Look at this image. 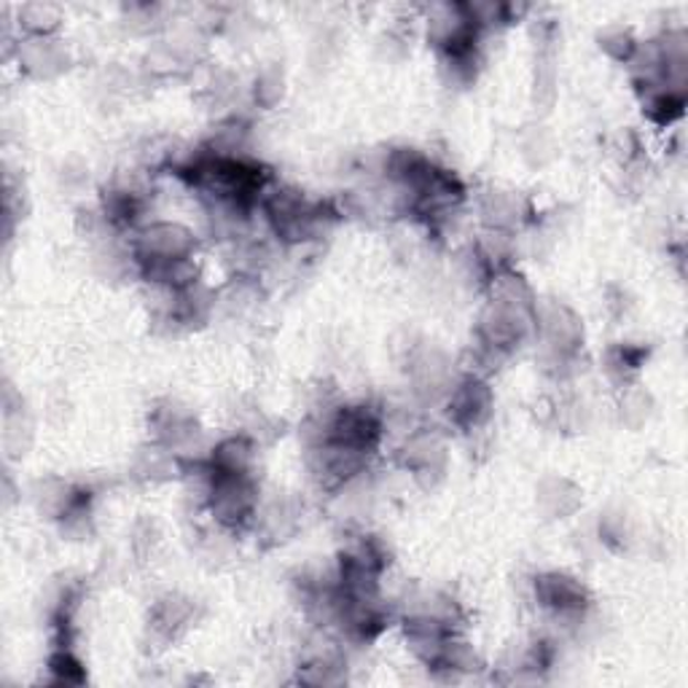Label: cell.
<instances>
[{
    "mask_svg": "<svg viewBox=\"0 0 688 688\" xmlns=\"http://www.w3.org/2000/svg\"><path fill=\"white\" fill-rule=\"evenodd\" d=\"M490 409H493V393H490L487 385L479 383V379H469V383L460 385L452 393L450 417L460 428L482 426L490 417Z\"/></svg>",
    "mask_w": 688,
    "mask_h": 688,
    "instance_id": "obj_1",
    "label": "cell"
},
{
    "mask_svg": "<svg viewBox=\"0 0 688 688\" xmlns=\"http://www.w3.org/2000/svg\"><path fill=\"white\" fill-rule=\"evenodd\" d=\"M538 594L544 600V605L555 608L559 613H573L587 605L583 587L576 579H568V576H544L538 581Z\"/></svg>",
    "mask_w": 688,
    "mask_h": 688,
    "instance_id": "obj_2",
    "label": "cell"
}]
</instances>
